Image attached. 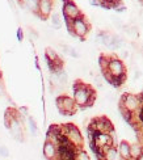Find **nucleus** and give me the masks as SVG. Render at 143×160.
<instances>
[{"instance_id": "16", "label": "nucleus", "mask_w": 143, "mask_h": 160, "mask_svg": "<svg viewBox=\"0 0 143 160\" xmlns=\"http://www.w3.org/2000/svg\"><path fill=\"white\" fill-rule=\"evenodd\" d=\"M24 5L28 8L32 13L38 16V9H39V0H24Z\"/></svg>"}, {"instance_id": "17", "label": "nucleus", "mask_w": 143, "mask_h": 160, "mask_svg": "<svg viewBox=\"0 0 143 160\" xmlns=\"http://www.w3.org/2000/svg\"><path fill=\"white\" fill-rule=\"evenodd\" d=\"M143 152L142 143H133L131 144V160H138Z\"/></svg>"}, {"instance_id": "1", "label": "nucleus", "mask_w": 143, "mask_h": 160, "mask_svg": "<svg viewBox=\"0 0 143 160\" xmlns=\"http://www.w3.org/2000/svg\"><path fill=\"white\" fill-rule=\"evenodd\" d=\"M74 100L79 108H87L93 105L96 100V92L91 85L83 83L81 80H76L74 83Z\"/></svg>"}, {"instance_id": "21", "label": "nucleus", "mask_w": 143, "mask_h": 160, "mask_svg": "<svg viewBox=\"0 0 143 160\" xmlns=\"http://www.w3.org/2000/svg\"><path fill=\"white\" fill-rule=\"evenodd\" d=\"M109 59H110V57H108V55H105V54H101V55L99 57V66H100V70H106V68H108Z\"/></svg>"}, {"instance_id": "13", "label": "nucleus", "mask_w": 143, "mask_h": 160, "mask_svg": "<svg viewBox=\"0 0 143 160\" xmlns=\"http://www.w3.org/2000/svg\"><path fill=\"white\" fill-rule=\"evenodd\" d=\"M118 152L122 160H130L131 159V144L127 141H121L118 144Z\"/></svg>"}, {"instance_id": "26", "label": "nucleus", "mask_w": 143, "mask_h": 160, "mask_svg": "<svg viewBox=\"0 0 143 160\" xmlns=\"http://www.w3.org/2000/svg\"><path fill=\"white\" fill-rule=\"evenodd\" d=\"M0 156L3 158H8L9 156V150L5 146H0Z\"/></svg>"}, {"instance_id": "29", "label": "nucleus", "mask_w": 143, "mask_h": 160, "mask_svg": "<svg viewBox=\"0 0 143 160\" xmlns=\"http://www.w3.org/2000/svg\"><path fill=\"white\" fill-rule=\"evenodd\" d=\"M94 83H96V85H97V88H99V89L103 88V82H101V78H100V76H96V78H94Z\"/></svg>"}, {"instance_id": "23", "label": "nucleus", "mask_w": 143, "mask_h": 160, "mask_svg": "<svg viewBox=\"0 0 143 160\" xmlns=\"http://www.w3.org/2000/svg\"><path fill=\"white\" fill-rule=\"evenodd\" d=\"M89 159H91V156L88 155L83 148H79L78 154H76V160H89Z\"/></svg>"}, {"instance_id": "30", "label": "nucleus", "mask_w": 143, "mask_h": 160, "mask_svg": "<svg viewBox=\"0 0 143 160\" xmlns=\"http://www.w3.org/2000/svg\"><path fill=\"white\" fill-rule=\"evenodd\" d=\"M18 112H20V114H21V116L28 117V108H25V106H24V108H20Z\"/></svg>"}, {"instance_id": "2", "label": "nucleus", "mask_w": 143, "mask_h": 160, "mask_svg": "<svg viewBox=\"0 0 143 160\" xmlns=\"http://www.w3.org/2000/svg\"><path fill=\"white\" fill-rule=\"evenodd\" d=\"M66 25H67V29H69V32L74 37L80 38V39H84L91 30V26L83 15L74 18V20L66 18Z\"/></svg>"}, {"instance_id": "4", "label": "nucleus", "mask_w": 143, "mask_h": 160, "mask_svg": "<svg viewBox=\"0 0 143 160\" xmlns=\"http://www.w3.org/2000/svg\"><path fill=\"white\" fill-rule=\"evenodd\" d=\"M140 105H142V97L140 96L133 95V93H125V95L121 97L118 106H122V108L127 109L131 113H137L140 109Z\"/></svg>"}, {"instance_id": "14", "label": "nucleus", "mask_w": 143, "mask_h": 160, "mask_svg": "<svg viewBox=\"0 0 143 160\" xmlns=\"http://www.w3.org/2000/svg\"><path fill=\"white\" fill-rule=\"evenodd\" d=\"M125 45H126V42H125L124 38L117 36V34H113L110 43L108 45V49H110V50H121Z\"/></svg>"}, {"instance_id": "20", "label": "nucleus", "mask_w": 143, "mask_h": 160, "mask_svg": "<svg viewBox=\"0 0 143 160\" xmlns=\"http://www.w3.org/2000/svg\"><path fill=\"white\" fill-rule=\"evenodd\" d=\"M28 128H29L30 134L33 137H37L38 135V126H37V123L34 121V118L30 117V116H28Z\"/></svg>"}, {"instance_id": "18", "label": "nucleus", "mask_w": 143, "mask_h": 160, "mask_svg": "<svg viewBox=\"0 0 143 160\" xmlns=\"http://www.w3.org/2000/svg\"><path fill=\"white\" fill-rule=\"evenodd\" d=\"M60 48H62V51L64 52L66 55H70L72 58H79L80 54L76 51V49H74L72 46H69V45H60Z\"/></svg>"}, {"instance_id": "38", "label": "nucleus", "mask_w": 143, "mask_h": 160, "mask_svg": "<svg viewBox=\"0 0 143 160\" xmlns=\"http://www.w3.org/2000/svg\"><path fill=\"white\" fill-rule=\"evenodd\" d=\"M0 92H2V88H0Z\"/></svg>"}, {"instance_id": "34", "label": "nucleus", "mask_w": 143, "mask_h": 160, "mask_svg": "<svg viewBox=\"0 0 143 160\" xmlns=\"http://www.w3.org/2000/svg\"><path fill=\"white\" fill-rule=\"evenodd\" d=\"M138 160H143V152H142V155L139 156V159H138Z\"/></svg>"}, {"instance_id": "28", "label": "nucleus", "mask_w": 143, "mask_h": 160, "mask_svg": "<svg viewBox=\"0 0 143 160\" xmlns=\"http://www.w3.org/2000/svg\"><path fill=\"white\" fill-rule=\"evenodd\" d=\"M114 9H115V12H117V13H122V12L126 11V7L122 5V4H120V5H117V7H114Z\"/></svg>"}, {"instance_id": "32", "label": "nucleus", "mask_w": 143, "mask_h": 160, "mask_svg": "<svg viewBox=\"0 0 143 160\" xmlns=\"http://www.w3.org/2000/svg\"><path fill=\"white\" fill-rule=\"evenodd\" d=\"M89 3H91V5H96V7H99V5L101 4V0H89Z\"/></svg>"}, {"instance_id": "31", "label": "nucleus", "mask_w": 143, "mask_h": 160, "mask_svg": "<svg viewBox=\"0 0 143 160\" xmlns=\"http://www.w3.org/2000/svg\"><path fill=\"white\" fill-rule=\"evenodd\" d=\"M23 37H24V34H23V28H18V29H17V38H18V41H23Z\"/></svg>"}, {"instance_id": "3", "label": "nucleus", "mask_w": 143, "mask_h": 160, "mask_svg": "<svg viewBox=\"0 0 143 160\" xmlns=\"http://www.w3.org/2000/svg\"><path fill=\"white\" fill-rule=\"evenodd\" d=\"M55 102H57V108H58L59 113L62 116H72L79 108L78 104L75 102L74 97L66 96V95L58 96L57 100H55Z\"/></svg>"}, {"instance_id": "11", "label": "nucleus", "mask_w": 143, "mask_h": 160, "mask_svg": "<svg viewBox=\"0 0 143 160\" xmlns=\"http://www.w3.org/2000/svg\"><path fill=\"white\" fill-rule=\"evenodd\" d=\"M42 152H43V156L49 160L58 159V146L54 142H51L50 139H46L45 141Z\"/></svg>"}, {"instance_id": "5", "label": "nucleus", "mask_w": 143, "mask_h": 160, "mask_svg": "<svg viewBox=\"0 0 143 160\" xmlns=\"http://www.w3.org/2000/svg\"><path fill=\"white\" fill-rule=\"evenodd\" d=\"M63 131H64V135L69 138L75 146H78L79 148H83V143H84L83 134H81L80 130L74 123L63 125Z\"/></svg>"}, {"instance_id": "8", "label": "nucleus", "mask_w": 143, "mask_h": 160, "mask_svg": "<svg viewBox=\"0 0 143 160\" xmlns=\"http://www.w3.org/2000/svg\"><path fill=\"white\" fill-rule=\"evenodd\" d=\"M92 141L101 148H108L114 146V132H103V131H94Z\"/></svg>"}, {"instance_id": "7", "label": "nucleus", "mask_w": 143, "mask_h": 160, "mask_svg": "<svg viewBox=\"0 0 143 160\" xmlns=\"http://www.w3.org/2000/svg\"><path fill=\"white\" fill-rule=\"evenodd\" d=\"M12 137L18 142H24V128H23V116L20 114V112L12 118V121L9 123V128Z\"/></svg>"}, {"instance_id": "15", "label": "nucleus", "mask_w": 143, "mask_h": 160, "mask_svg": "<svg viewBox=\"0 0 143 160\" xmlns=\"http://www.w3.org/2000/svg\"><path fill=\"white\" fill-rule=\"evenodd\" d=\"M105 159L106 160H120L121 155L118 152V148L112 146V147H108L105 148Z\"/></svg>"}, {"instance_id": "12", "label": "nucleus", "mask_w": 143, "mask_h": 160, "mask_svg": "<svg viewBox=\"0 0 143 160\" xmlns=\"http://www.w3.org/2000/svg\"><path fill=\"white\" fill-rule=\"evenodd\" d=\"M51 12H53V0H39L38 17L45 20L51 15Z\"/></svg>"}, {"instance_id": "33", "label": "nucleus", "mask_w": 143, "mask_h": 160, "mask_svg": "<svg viewBox=\"0 0 143 160\" xmlns=\"http://www.w3.org/2000/svg\"><path fill=\"white\" fill-rule=\"evenodd\" d=\"M139 76H140V71L139 70H135V72H134V80H137Z\"/></svg>"}, {"instance_id": "37", "label": "nucleus", "mask_w": 143, "mask_h": 160, "mask_svg": "<svg viewBox=\"0 0 143 160\" xmlns=\"http://www.w3.org/2000/svg\"><path fill=\"white\" fill-rule=\"evenodd\" d=\"M140 51H142V54H143V46H142V49H140Z\"/></svg>"}, {"instance_id": "6", "label": "nucleus", "mask_w": 143, "mask_h": 160, "mask_svg": "<svg viewBox=\"0 0 143 160\" xmlns=\"http://www.w3.org/2000/svg\"><path fill=\"white\" fill-rule=\"evenodd\" d=\"M88 128H91L94 131H103V132H114L113 123L110 122V119L106 118L105 116L96 117L88 125Z\"/></svg>"}, {"instance_id": "10", "label": "nucleus", "mask_w": 143, "mask_h": 160, "mask_svg": "<svg viewBox=\"0 0 143 160\" xmlns=\"http://www.w3.org/2000/svg\"><path fill=\"white\" fill-rule=\"evenodd\" d=\"M63 16L64 18H69V20H74L79 16H81V12H80V8L75 4L72 0H69V2L63 3Z\"/></svg>"}, {"instance_id": "36", "label": "nucleus", "mask_w": 143, "mask_h": 160, "mask_svg": "<svg viewBox=\"0 0 143 160\" xmlns=\"http://www.w3.org/2000/svg\"><path fill=\"white\" fill-rule=\"evenodd\" d=\"M18 2H20V3H21V4H24V0H18Z\"/></svg>"}, {"instance_id": "24", "label": "nucleus", "mask_w": 143, "mask_h": 160, "mask_svg": "<svg viewBox=\"0 0 143 160\" xmlns=\"http://www.w3.org/2000/svg\"><path fill=\"white\" fill-rule=\"evenodd\" d=\"M112 21H113V24H114V26H115V28H118V29H122V28H124V24H122V21H121V20L120 18H117V17H112Z\"/></svg>"}, {"instance_id": "22", "label": "nucleus", "mask_w": 143, "mask_h": 160, "mask_svg": "<svg viewBox=\"0 0 143 160\" xmlns=\"http://www.w3.org/2000/svg\"><path fill=\"white\" fill-rule=\"evenodd\" d=\"M51 25L54 29H60L62 28V21H60V17L58 13H54V15H51Z\"/></svg>"}, {"instance_id": "9", "label": "nucleus", "mask_w": 143, "mask_h": 160, "mask_svg": "<svg viewBox=\"0 0 143 160\" xmlns=\"http://www.w3.org/2000/svg\"><path fill=\"white\" fill-rule=\"evenodd\" d=\"M109 72H110L112 76H122V75H126V67L124 62L121 61L118 57L112 55L110 59H109V64H108V68Z\"/></svg>"}, {"instance_id": "19", "label": "nucleus", "mask_w": 143, "mask_h": 160, "mask_svg": "<svg viewBox=\"0 0 143 160\" xmlns=\"http://www.w3.org/2000/svg\"><path fill=\"white\" fill-rule=\"evenodd\" d=\"M124 32L126 33V34L130 37L131 39H137L138 36H139V33H138V29L135 28V26H127V25H124Z\"/></svg>"}, {"instance_id": "35", "label": "nucleus", "mask_w": 143, "mask_h": 160, "mask_svg": "<svg viewBox=\"0 0 143 160\" xmlns=\"http://www.w3.org/2000/svg\"><path fill=\"white\" fill-rule=\"evenodd\" d=\"M139 3H140V5L143 7V0H139Z\"/></svg>"}, {"instance_id": "27", "label": "nucleus", "mask_w": 143, "mask_h": 160, "mask_svg": "<svg viewBox=\"0 0 143 160\" xmlns=\"http://www.w3.org/2000/svg\"><path fill=\"white\" fill-rule=\"evenodd\" d=\"M29 37H30V39H37L38 38V33L36 32V30H33V29H29Z\"/></svg>"}, {"instance_id": "25", "label": "nucleus", "mask_w": 143, "mask_h": 160, "mask_svg": "<svg viewBox=\"0 0 143 160\" xmlns=\"http://www.w3.org/2000/svg\"><path fill=\"white\" fill-rule=\"evenodd\" d=\"M101 2H104L106 4H109L112 7V8H114V7H117L121 4V0H101Z\"/></svg>"}]
</instances>
